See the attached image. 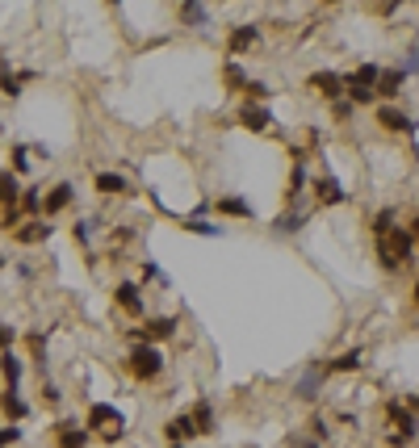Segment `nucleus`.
Returning <instances> with one entry per match:
<instances>
[{
	"label": "nucleus",
	"mask_w": 419,
	"mask_h": 448,
	"mask_svg": "<svg viewBox=\"0 0 419 448\" xmlns=\"http://www.w3.org/2000/svg\"><path fill=\"white\" fill-rule=\"evenodd\" d=\"M302 184H306V168L298 164V168H294V180H289V201H294V197L302 193Z\"/></svg>",
	"instance_id": "nucleus-29"
},
{
	"label": "nucleus",
	"mask_w": 419,
	"mask_h": 448,
	"mask_svg": "<svg viewBox=\"0 0 419 448\" xmlns=\"http://www.w3.org/2000/svg\"><path fill=\"white\" fill-rule=\"evenodd\" d=\"M315 201H319V206H340V201H344V189H340V180H335V177L315 180Z\"/></svg>",
	"instance_id": "nucleus-6"
},
{
	"label": "nucleus",
	"mask_w": 419,
	"mask_h": 448,
	"mask_svg": "<svg viewBox=\"0 0 419 448\" xmlns=\"http://www.w3.org/2000/svg\"><path fill=\"white\" fill-rule=\"evenodd\" d=\"M252 43H256V26H239V30L231 34V50H235V55H239V50H247Z\"/></svg>",
	"instance_id": "nucleus-19"
},
{
	"label": "nucleus",
	"mask_w": 419,
	"mask_h": 448,
	"mask_svg": "<svg viewBox=\"0 0 419 448\" xmlns=\"http://www.w3.org/2000/svg\"><path fill=\"white\" fill-rule=\"evenodd\" d=\"M47 235H50L47 223H26V226H17V243H43Z\"/></svg>",
	"instance_id": "nucleus-14"
},
{
	"label": "nucleus",
	"mask_w": 419,
	"mask_h": 448,
	"mask_svg": "<svg viewBox=\"0 0 419 448\" xmlns=\"http://www.w3.org/2000/svg\"><path fill=\"white\" fill-rule=\"evenodd\" d=\"M298 448H319V444H298Z\"/></svg>",
	"instance_id": "nucleus-34"
},
{
	"label": "nucleus",
	"mask_w": 419,
	"mask_h": 448,
	"mask_svg": "<svg viewBox=\"0 0 419 448\" xmlns=\"http://www.w3.org/2000/svg\"><path fill=\"white\" fill-rule=\"evenodd\" d=\"M206 4H197V0H189V4H181V21H193V26H206Z\"/></svg>",
	"instance_id": "nucleus-21"
},
{
	"label": "nucleus",
	"mask_w": 419,
	"mask_h": 448,
	"mask_svg": "<svg viewBox=\"0 0 419 448\" xmlns=\"http://www.w3.org/2000/svg\"><path fill=\"white\" fill-rule=\"evenodd\" d=\"M377 260L386 264V269H398V264H407L411 260V230H390V235H381L377 239Z\"/></svg>",
	"instance_id": "nucleus-1"
},
{
	"label": "nucleus",
	"mask_w": 419,
	"mask_h": 448,
	"mask_svg": "<svg viewBox=\"0 0 419 448\" xmlns=\"http://www.w3.org/2000/svg\"><path fill=\"white\" fill-rule=\"evenodd\" d=\"M130 373H135L139 381H151V377H160V373H164V357H160V348H151V344H139V348L130 352Z\"/></svg>",
	"instance_id": "nucleus-2"
},
{
	"label": "nucleus",
	"mask_w": 419,
	"mask_h": 448,
	"mask_svg": "<svg viewBox=\"0 0 419 448\" xmlns=\"http://www.w3.org/2000/svg\"><path fill=\"white\" fill-rule=\"evenodd\" d=\"M373 92H377V89H369V84H361V80H352V76H348V101H357V105H369Z\"/></svg>",
	"instance_id": "nucleus-20"
},
{
	"label": "nucleus",
	"mask_w": 419,
	"mask_h": 448,
	"mask_svg": "<svg viewBox=\"0 0 419 448\" xmlns=\"http://www.w3.org/2000/svg\"><path fill=\"white\" fill-rule=\"evenodd\" d=\"M403 76H407V72H381L377 92H381V96H398V89H403Z\"/></svg>",
	"instance_id": "nucleus-15"
},
{
	"label": "nucleus",
	"mask_w": 419,
	"mask_h": 448,
	"mask_svg": "<svg viewBox=\"0 0 419 448\" xmlns=\"http://www.w3.org/2000/svg\"><path fill=\"white\" fill-rule=\"evenodd\" d=\"M189 230H197V235H223V226H210V223H201V218H193V223H185Z\"/></svg>",
	"instance_id": "nucleus-31"
},
{
	"label": "nucleus",
	"mask_w": 419,
	"mask_h": 448,
	"mask_svg": "<svg viewBox=\"0 0 419 448\" xmlns=\"http://www.w3.org/2000/svg\"><path fill=\"white\" fill-rule=\"evenodd\" d=\"M168 335H177V318H151L147 327H143V340L151 344V340H168Z\"/></svg>",
	"instance_id": "nucleus-9"
},
{
	"label": "nucleus",
	"mask_w": 419,
	"mask_h": 448,
	"mask_svg": "<svg viewBox=\"0 0 419 448\" xmlns=\"http://www.w3.org/2000/svg\"><path fill=\"white\" fill-rule=\"evenodd\" d=\"M4 415H9V419H26V403L17 398V390L4 394Z\"/></svg>",
	"instance_id": "nucleus-23"
},
{
	"label": "nucleus",
	"mask_w": 419,
	"mask_h": 448,
	"mask_svg": "<svg viewBox=\"0 0 419 448\" xmlns=\"http://www.w3.org/2000/svg\"><path fill=\"white\" fill-rule=\"evenodd\" d=\"M168 440H193L197 436V419L193 415H177V419H168Z\"/></svg>",
	"instance_id": "nucleus-8"
},
{
	"label": "nucleus",
	"mask_w": 419,
	"mask_h": 448,
	"mask_svg": "<svg viewBox=\"0 0 419 448\" xmlns=\"http://www.w3.org/2000/svg\"><path fill=\"white\" fill-rule=\"evenodd\" d=\"M386 415H390V419H394V423L403 427V436H415V432H419L415 415H411V410H403L398 403H390V406H386Z\"/></svg>",
	"instance_id": "nucleus-13"
},
{
	"label": "nucleus",
	"mask_w": 419,
	"mask_h": 448,
	"mask_svg": "<svg viewBox=\"0 0 419 448\" xmlns=\"http://www.w3.org/2000/svg\"><path fill=\"white\" fill-rule=\"evenodd\" d=\"M357 364H361V352H357V348H352V352H344V357H335V360H331V369H335V373H348V369H357Z\"/></svg>",
	"instance_id": "nucleus-24"
},
{
	"label": "nucleus",
	"mask_w": 419,
	"mask_h": 448,
	"mask_svg": "<svg viewBox=\"0 0 419 448\" xmlns=\"http://www.w3.org/2000/svg\"><path fill=\"white\" fill-rule=\"evenodd\" d=\"M93 230H96L93 218H80V223H76V239H80V243H89V239H93Z\"/></svg>",
	"instance_id": "nucleus-30"
},
{
	"label": "nucleus",
	"mask_w": 419,
	"mask_h": 448,
	"mask_svg": "<svg viewBox=\"0 0 419 448\" xmlns=\"http://www.w3.org/2000/svg\"><path fill=\"white\" fill-rule=\"evenodd\" d=\"M227 84H231V89H243V92H247V84H252V80H243V72H239L235 63H227Z\"/></svg>",
	"instance_id": "nucleus-28"
},
{
	"label": "nucleus",
	"mask_w": 419,
	"mask_h": 448,
	"mask_svg": "<svg viewBox=\"0 0 419 448\" xmlns=\"http://www.w3.org/2000/svg\"><path fill=\"white\" fill-rule=\"evenodd\" d=\"M13 164H17V172H26V168H30V159H26V147H13Z\"/></svg>",
	"instance_id": "nucleus-33"
},
{
	"label": "nucleus",
	"mask_w": 419,
	"mask_h": 448,
	"mask_svg": "<svg viewBox=\"0 0 419 448\" xmlns=\"http://www.w3.org/2000/svg\"><path fill=\"white\" fill-rule=\"evenodd\" d=\"M72 197H76L72 184H55V189L47 193V214H59L63 206H72Z\"/></svg>",
	"instance_id": "nucleus-10"
},
{
	"label": "nucleus",
	"mask_w": 419,
	"mask_h": 448,
	"mask_svg": "<svg viewBox=\"0 0 419 448\" xmlns=\"http://www.w3.org/2000/svg\"><path fill=\"white\" fill-rule=\"evenodd\" d=\"M89 427H105V440H118L126 423H122V415H118V406L93 403V406H89Z\"/></svg>",
	"instance_id": "nucleus-3"
},
{
	"label": "nucleus",
	"mask_w": 419,
	"mask_h": 448,
	"mask_svg": "<svg viewBox=\"0 0 419 448\" xmlns=\"http://www.w3.org/2000/svg\"><path fill=\"white\" fill-rule=\"evenodd\" d=\"M218 214H235V218H252V206L239 201V197H223L218 201Z\"/></svg>",
	"instance_id": "nucleus-16"
},
{
	"label": "nucleus",
	"mask_w": 419,
	"mask_h": 448,
	"mask_svg": "<svg viewBox=\"0 0 419 448\" xmlns=\"http://www.w3.org/2000/svg\"><path fill=\"white\" fill-rule=\"evenodd\" d=\"M377 122H381L386 130H398V135L411 130V118H407L403 109H394V105H381V109H377Z\"/></svg>",
	"instance_id": "nucleus-7"
},
{
	"label": "nucleus",
	"mask_w": 419,
	"mask_h": 448,
	"mask_svg": "<svg viewBox=\"0 0 419 448\" xmlns=\"http://www.w3.org/2000/svg\"><path fill=\"white\" fill-rule=\"evenodd\" d=\"M177 448H181V444H177Z\"/></svg>",
	"instance_id": "nucleus-36"
},
{
	"label": "nucleus",
	"mask_w": 419,
	"mask_h": 448,
	"mask_svg": "<svg viewBox=\"0 0 419 448\" xmlns=\"http://www.w3.org/2000/svg\"><path fill=\"white\" fill-rule=\"evenodd\" d=\"M84 444H89V432H84V427L59 423V448H84Z\"/></svg>",
	"instance_id": "nucleus-11"
},
{
	"label": "nucleus",
	"mask_w": 419,
	"mask_h": 448,
	"mask_svg": "<svg viewBox=\"0 0 419 448\" xmlns=\"http://www.w3.org/2000/svg\"><path fill=\"white\" fill-rule=\"evenodd\" d=\"M319 381H323V369H311V373H306V377L298 381V398H315Z\"/></svg>",
	"instance_id": "nucleus-17"
},
{
	"label": "nucleus",
	"mask_w": 419,
	"mask_h": 448,
	"mask_svg": "<svg viewBox=\"0 0 419 448\" xmlns=\"http://www.w3.org/2000/svg\"><path fill=\"white\" fill-rule=\"evenodd\" d=\"M415 306H419V285H415Z\"/></svg>",
	"instance_id": "nucleus-35"
},
{
	"label": "nucleus",
	"mask_w": 419,
	"mask_h": 448,
	"mask_svg": "<svg viewBox=\"0 0 419 448\" xmlns=\"http://www.w3.org/2000/svg\"><path fill=\"white\" fill-rule=\"evenodd\" d=\"M17 377H21V364H17V357H13V352H4V381H9V390L17 386Z\"/></svg>",
	"instance_id": "nucleus-26"
},
{
	"label": "nucleus",
	"mask_w": 419,
	"mask_h": 448,
	"mask_svg": "<svg viewBox=\"0 0 419 448\" xmlns=\"http://www.w3.org/2000/svg\"><path fill=\"white\" fill-rule=\"evenodd\" d=\"M96 189L113 197V193H126V180L118 177V172H101V177H96Z\"/></svg>",
	"instance_id": "nucleus-18"
},
{
	"label": "nucleus",
	"mask_w": 419,
	"mask_h": 448,
	"mask_svg": "<svg viewBox=\"0 0 419 448\" xmlns=\"http://www.w3.org/2000/svg\"><path fill=\"white\" fill-rule=\"evenodd\" d=\"M311 89L327 96V101H340V96H348V80L344 76H335V72H315L311 76Z\"/></svg>",
	"instance_id": "nucleus-4"
},
{
	"label": "nucleus",
	"mask_w": 419,
	"mask_h": 448,
	"mask_svg": "<svg viewBox=\"0 0 419 448\" xmlns=\"http://www.w3.org/2000/svg\"><path fill=\"white\" fill-rule=\"evenodd\" d=\"M239 122H243L247 130H269V126H273V113H269V109H260V105H252V101H243Z\"/></svg>",
	"instance_id": "nucleus-5"
},
{
	"label": "nucleus",
	"mask_w": 419,
	"mask_h": 448,
	"mask_svg": "<svg viewBox=\"0 0 419 448\" xmlns=\"http://www.w3.org/2000/svg\"><path fill=\"white\" fill-rule=\"evenodd\" d=\"M118 306L122 310H130V314H143V298H139V285H118Z\"/></svg>",
	"instance_id": "nucleus-12"
},
{
	"label": "nucleus",
	"mask_w": 419,
	"mask_h": 448,
	"mask_svg": "<svg viewBox=\"0 0 419 448\" xmlns=\"http://www.w3.org/2000/svg\"><path fill=\"white\" fill-rule=\"evenodd\" d=\"M373 230H377V235H390V230H394V214H390V210H381V214L373 218Z\"/></svg>",
	"instance_id": "nucleus-27"
},
{
	"label": "nucleus",
	"mask_w": 419,
	"mask_h": 448,
	"mask_svg": "<svg viewBox=\"0 0 419 448\" xmlns=\"http://www.w3.org/2000/svg\"><path fill=\"white\" fill-rule=\"evenodd\" d=\"M298 226H302V214H298V210H289V214H281V218H277V230H281V235H294Z\"/></svg>",
	"instance_id": "nucleus-25"
},
{
	"label": "nucleus",
	"mask_w": 419,
	"mask_h": 448,
	"mask_svg": "<svg viewBox=\"0 0 419 448\" xmlns=\"http://www.w3.org/2000/svg\"><path fill=\"white\" fill-rule=\"evenodd\" d=\"M264 96H269V84H260V80L247 84V101H264Z\"/></svg>",
	"instance_id": "nucleus-32"
},
{
	"label": "nucleus",
	"mask_w": 419,
	"mask_h": 448,
	"mask_svg": "<svg viewBox=\"0 0 419 448\" xmlns=\"http://www.w3.org/2000/svg\"><path fill=\"white\" fill-rule=\"evenodd\" d=\"M193 419H197V432H214V415H210V403L193 406Z\"/></svg>",
	"instance_id": "nucleus-22"
}]
</instances>
